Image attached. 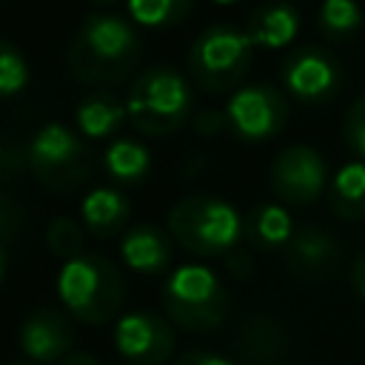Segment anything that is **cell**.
Here are the masks:
<instances>
[{
  "label": "cell",
  "mask_w": 365,
  "mask_h": 365,
  "mask_svg": "<svg viewBox=\"0 0 365 365\" xmlns=\"http://www.w3.org/2000/svg\"><path fill=\"white\" fill-rule=\"evenodd\" d=\"M86 245V228L80 220H71V217H54L48 225H46V248L51 257L68 262L83 251Z\"/></svg>",
  "instance_id": "obj_24"
},
{
  "label": "cell",
  "mask_w": 365,
  "mask_h": 365,
  "mask_svg": "<svg viewBox=\"0 0 365 365\" xmlns=\"http://www.w3.org/2000/svg\"><path fill=\"white\" fill-rule=\"evenodd\" d=\"M9 365H34V362H29V359H26V362H9Z\"/></svg>",
  "instance_id": "obj_35"
},
{
  "label": "cell",
  "mask_w": 365,
  "mask_h": 365,
  "mask_svg": "<svg viewBox=\"0 0 365 365\" xmlns=\"http://www.w3.org/2000/svg\"><path fill=\"white\" fill-rule=\"evenodd\" d=\"M254 43L245 29L231 23H211L202 29L185 54V68L200 91L222 94L231 91L251 68Z\"/></svg>",
  "instance_id": "obj_6"
},
{
  "label": "cell",
  "mask_w": 365,
  "mask_h": 365,
  "mask_svg": "<svg viewBox=\"0 0 365 365\" xmlns=\"http://www.w3.org/2000/svg\"><path fill=\"white\" fill-rule=\"evenodd\" d=\"M140 60V37L125 17L88 14L66 48V63L83 86L106 88L123 83Z\"/></svg>",
  "instance_id": "obj_1"
},
{
  "label": "cell",
  "mask_w": 365,
  "mask_h": 365,
  "mask_svg": "<svg viewBox=\"0 0 365 365\" xmlns=\"http://www.w3.org/2000/svg\"><path fill=\"white\" fill-rule=\"evenodd\" d=\"M57 365H103L94 354H88V351H71L68 356H63Z\"/></svg>",
  "instance_id": "obj_31"
},
{
  "label": "cell",
  "mask_w": 365,
  "mask_h": 365,
  "mask_svg": "<svg viewBox=\"0 0 365 365\" xmlns=\"http://www.w3.org/2000/svg\"><path fill=\"white\" fill-rule=\"evenodd\" d=\"M114 348L128 365H165L177 348L174 325L154 311H128L117 317Z\"/></svg>",
  "instance_id": "obj_10"
},
{
  "label": "cell",
  "mask_w": 365,
  "mask_h": 365,
  "mask_svg": "<svg viewBox=\"0 0 365 365\" xmlns=\"http://www.w3.org/2000/svg\"><path fill=\"white\" fill-rule=\"evenodd\" d=\"M225 265H228V271H231L234 277H248V271H251V259H248L245 254H240L237 248L228 254V262H225Z\"/></svg>",
  "instance_id": "obj_30"
},
{
  "label": "cell",
  "mask_w": 365,
  "mask_h": 365,
  "mask_svg": "<svg viewBox=\"0 0 365 365\" xmlns=\"http://www.w3.org/2000/svg\"><path fill=\"white\" fill-rule=\"evenodd\" d=\"M165 228L171 240L194 257H220L231 254L242 237L240 211L211 194H191L171 205Z\"/></svg>",
  "instance_id": "obj_3"
},
{
  "label": "cell",
  "mask_w": 365,
  "mask_h": 365,
  "mask_svg": "<svg viewBox=\"0 0 365 365\" xmlns=\"http://www.w3.org/2000/svg\"><path fill=\"white\" fill-rule=\"evenodd\" d=\"M20 351L34 365H57L63 356L71 354L74 345V328L66 311L40 305L34 308L23 325H20Z\"/></svg>",
  "instance_id": "obj_12"
},
{
  "label": "cell",
  "mask_w": 365,
  "mask_h": 365,
  "mask_svg": "<svg viewBox=\"0 0 365 365\" xmlns=\"http://www.w3.org/2000/svg\"><path fill=\"white\" fill-rule=\"evenodd\" d=\"M225 120L237 137L248 143H262L277 137L288 123V100L279 88L268 83L242 86L228 97Z\"/></svg>",
  "instance_id": "obj_9"
},
{
  "label": "cell",
  "mask_w": 365,
  "mask_h": 365,
  "mask_svg": "<svg viewBox=\"0 0 365 365\" xmlns=\"http://www.w3.org/2000/svg\"><path fill=\"white\" fill-rule=\"evenodd\" d=\"M29 165L48 191L71 194L86 185L94 160L74 128L63 123H46L29 143Z\"/></svg>",
  "instance_id": "obj_7"
},
{
  "label": "cell",
  "mask_w": 365,
  "mask_h": 365,
  "mask_svg": "<svg viewBox=\"0 0 365 365\" xmlns=\"http://www.w3.org/2000/svg\"><path fill=\"white\" fill-rule=\"evenodd\" d=\"M211 3H217V6H231V3H237V0H211Z\"/></svg>",
  "instance_id": "obj_34"
},
{
  "label": "cell",
  "mask_w": 365,
  "mask_h": 365,
  "mask_svg": "<svg viewBox=\"0 0 365 365\" xmlns=\"http://www.w3.org/2000/svg\"><path fill=\"white\" fill-rule=\"evenodd\" d=\"M20 228H23V214H20L17 202L0 197V242L6 245L9 240H14L20 234Z\"/></svg>",
  "instance_id": "obj_27"
},
{
  "label": "cell",
  "mask_w": 365,
  "mask_h": 365,
  "mask_svg": "<svg viewBox=\"0 0 365 365\" xmlns=\"http://www.w3.org/2000/svg\"><path fill=\"white\" fill-rule=\"evenodd\" d=\"M171 365H237V362H234L231 356H225V354L205 351V348H194V351L180 354Z\"/></svg>",
  "instance_id": "obj_28"
},
{
  "label": "cell",
  "mask_w": 365,
  "mask_h": 365,
  "mask_svg": "<svg viewBox=\"0 0 365 365\" xmlns=\"http://www.w3.org/2000/svg\"><path fill=\"white\" fill-rule=\"evenodd\" d=\"M297 31H299V14L285 0L262 3L245 20V34L251 37L254 48H285L294 43Z\"/></svg>",
  "instance_id": "obj_16"
},
{
  "label": "cell",
  "mask_w": 365,
  "mask_h": 365,
  "mask_svg": "<svg viewBox=\"0 0 365 365\" xmlns=\"http://www.w3.org/2000/svg\"><path fill=\"white\" fill-rule=\"evenodd\" d=\"M268 182L279 202L302 208V205H311L328 188V165L322 154L311 145H302V143L285 145L271 160Z\"/></svg>",
  "instance_id": "obj_8"
},
{
  "label": "cell",
  "mask_w": 365,
  "mask_h": 365,
  "mask_svg": "<svg viewBox=\"0 0 365 365\" xmlns=\"http://www.w3.org/2000/svg\"><path fill=\"white\" fill-rule=\"evenodd\" d=\"M163 308L174 328L188 334H208L225 322L231 297L208 265L185 262L168 274L163 285Z\"/></svg>",
  "instance_id": "obj_4"
},
{
  "label": "cell",
  "mask_w": 365,
  "mask_h": 365,
  "mask_svg": "<svg viewBox=\"0 0 365 365\" xmlns=\"http://www.w3.org/2000/svg\"><path fill=\"white\" fill-rule=\"evenodd\" d=\"M125 9L131 23L143 29H171L191 14L194 0H125Z\"/></svg>",
  "instance_id": "obj_22"
},
{
  "label": "cell",
  "mask_w": 365,
  "mask_h": 365,
  "mask_svg": "<svg viewBox=\"0 0 365 365\" xmlns=\"http://www.w3.org/2000/svg\"><path fill=\"white\" fill-rule=\"evenodd\" d=\"M6 268H9V251H6V245L0 242V282H3V277H6Z\"/></svg>",
  "instance_id": "obj_32"
},
{
  "label": "cell",
  "mask_w": 365,
  "mask_h": 365,
  "mask_svg": "<svg viewBox=\"0 0 365 365\" xmlns=\"http://www.w3.org/2000/svg\"><path fill=\"white\" fill-rule=\"evenodd\" d=\"M351 285H354V291L359 294V299L365 302V251L354 259V265H351Z\"/></svg>",
  "instance_id": "obj_29"
},
{
  "label": "cell",
  "mask_w": 365,
  "mask_h": 365,
  "mask_svg": "<svg viewBox=\"0 0 365 365\" xmlns=\"http://www.w3.org/2000/svg\"><path fill=\"white\" fill-rule=\"evenodd\" d=\"M285 262H288L291 274H297L302 279L322 277L339 262V242L325 228L305 225V228L294 231V237L285 248Z\"/></svg>",
  "instance_id": "obj_13"
},
{
  "label": "cell",
  "mask_w": 365,
  "mask_h": 365,
  "mask_svg": "<svg viewBox=\"0 0 365 365\" xmlns=\"http://www.w3.org/2000/svg\"><path fill=\"white\" fill-rule=\"evenodd\" d=\"M237 351L242 359L274 365V359L288 351V331L271 314H254L237 334Z\"/></svg>",
  "instance_id": "obj_18"
},
{
  "label": "cell",
  "mask_w": 365,
  "mask_h": 365,
  "mask_svg": "<svg viewBox=\"0 0 365 365\" xmlns=\"http://www.w3.org/2000/svg\"><path fill=\"white\" fill-rule=\"evenodd\" d=\"M194 97L188 80L171 66L145 68L125 97L128 123L145 137L174 134L191 114Z\"/></svg>",
  "instance_id": "obj_5"
},
{
  "label": "cell",
  "mask_w": 365,
  "mask_h": 365,
  "mask_svg": "<svg viewBox=\"0 0 365 365\" xmlns=\"http://www.w3.org/2000/svg\"><path fill=\"white\" fill-rule=\"evenodd\" d=\"M342 137H345V145L365 163V91L348 106L342 120Z\"/></svg>",
  "instance_id": "obj_26"
},
{
  "label": "cell",
  "mask_w": 365,
  "mask_h": 365,
  "mask_svg": "<svg viewBox=\"0 0 365 365\" xmlns=\"http://www.w3.org/2000/svg\"><path fill=\"white\" fill-rule=\"evenodd\" d=\"M128 120L125 103L111 97L108 91H88L77 108H74V123L77 134L88 140H106L120 131V125Z\"/></svg>",
  "instance_id": "obj_19"
},
{
  "label": "cell",
  "mask_w": 365,
  "mask_h": 365,
  "mask_svg": "<svg viewBox=\"0 0 365 365\" xmlns=\"http://www.w3.org/2000/svg\"><path fill=\"white\" fill-rule=\"evenodd\" d=\"M120 259L137 274H160L174 259L171 234L151 222L131 225L120 240Z\"/></svg>",
  "instance_id": "obj_14"
},
{
  "label": "cell",
  "mask_w": 365,
  "mask_h": 365,
  "mask_svg": "<svg viewBox=\"0 0 365 365\" xmlns=\"http://www.w3.org/2000/svg\"><path fill=\"white\" fill-rule=\"evenodd\" d=\"M54 285L66 314L83 325L111 322L125 302V279L120 268L100 254H80L63 262Z\"/></svg>",
  "instance_id": "obj_2"
},
{
  "label": "cell",
  "mask_w": 365,
  "mask_h": 365,
  "mask_svg": "<svg viewBox=\"0 0 365 365\" xmlns=\"http://www.w3.org/2000/svg\"><path fill=\"white\" fill-rule=\"evenodd\" d=\"M29 86V63L20 54V48L0 37V100L20 94Z\"/></svg>",
  "instance_id": "obj_25"
},
{
  "label": "cell",
  "mask_w": 365,
  "mask_h": 365,
  "mask_svg": "<svg viewBox=\"0 0 365 365\" xmlns=\"http://www.w3.org/2000/svg\"><path fill=\"white\" fill-rule=\"evenodd\" d=\"M282 86L302 103H322L339 91L342 66L322 46H297L282 60Z\"/></svg>",
  "instance_id": "obj_11"
},
{
  "label": "cell",
  "mask_w": 365,
  "mask_h": 365,
  "mask_svg": "<svg viewBox=\"0 0 365 365\" xmlns=\"http://www.w3.org/2000/svg\"><path fill=\"white\" fill-rule=\"evenodd\" d=\"M103 165H106L108 177H114L117 182L134 185V182H140L151 171V154H148V148L140 140L117 137V140H111L106 145Z\"/></svg>",
  "instance_id": "obj_21"
},
{
  "label": "cell",
  "mask_w": 365,
  "mask_h": 365,
  "mask_svg": "<svg viewBox=\"0 0 365 365\" xmlns=\"http://www.w3.org/2000/svg\"><path fill=\"white\" fill-rule=\"evenodd\" d=\"M128 220H131V202L114 185H97L80 202V222L97 240H111L117 234H125Z\"/></svg>",
  "instance_id": "obj_15"
},
{
  "label": "cell",
  "mask_w": 365,
  "mask_h": 365,
  "mask_svg": "<svg viewBox=\"0 0 365 365\" xmlns=\"http://www.w3.org/2000/svg\"><path fill=\"white\" fill-rule=\"evenodd\" d=\"M242 237L257 251H282L294 237V222L285 205L279 202H257L242 217Z\"/></svg>",
  "instance_id": "obj_17"
},
{
  "label": "cell",
  "mask_w": 365,
  "mask_h": 365,
  "mask_svg": "<svg viewBox=\"0 0 365 365\" xmlns=\"http://www.w3.org/2000/svg\"><path fill=\"white\" fill-rule=\"evenodd\" d=\"M362 26V9L356 0H322L317 11V29L328 40H345Z\"/></svg>",
  "instance_id": "obj_23"
},
{
  "label": "cell",
  "mask_w": 365,
  "mask_h": 365,
  "mask_svg": "<svg viewBox=\"0 0 365 365\" xmlns=\"http://www.w3.org/2000/svg\"><path fill=\"white\" fill-rule=\"evenodd\" d=\"M88 3H94V6H114V3H120V0H88Z\"/></svg>",
  "instance_id": "obj_33"
},
{
  "label": "cell",
  "mask_w": 365,
  "mask_h": 365,
  "mask_svg": "<svg viewBox=\"0 0 365 365\" xmlns=\"http://www.w3.org/2000/svg\"><path fill=\"white\" fill-rule=\"evenodd\" d=\"M274 365H277V362H274Z\"/></svg>",
  "instance_id": "obj_36"
},
{
  "label": "cell",
  "mask_w": 365,
  "mask_h": 365,
  "mask_svg": "<svg viewBox=\"0 0 365 365\" xmlns=\"http://www.w3.org/2000/svg\"><path fill=\"white\" fill-rule=\"evenodd\" d=\"M328 208L339 220H365V163L351 160L334 171L325 188Z\"/></svg>",
  "instance_id": "obj_20"
}]
</instances>
